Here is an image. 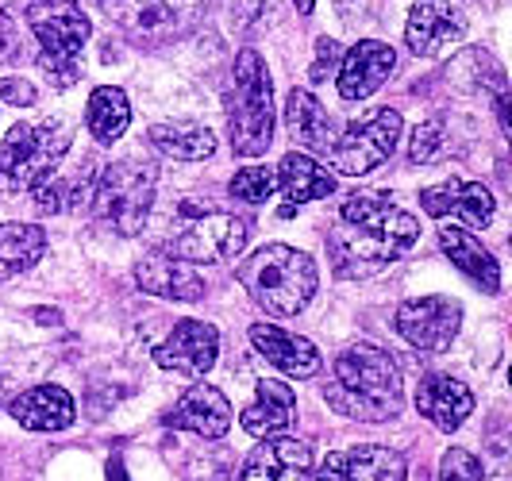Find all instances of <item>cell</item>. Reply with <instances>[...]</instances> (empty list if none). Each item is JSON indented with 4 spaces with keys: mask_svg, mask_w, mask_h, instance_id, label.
<instances>
[{
    "mask_svg": "<svg viewBox=\"0 0 512 481\" xmlns=\"http://www.w3.org/2000/svg\"><path fill=\"white\" fill-rule=\"evenodd\" d=\"M278 189L285 193V201L289 208L293 204H308V201H320V197H332L335 193V178L316 162V158H308V154L293 151L282 158V166H278Z\"/></svg>",
    "mask_w": 512,
    "mask_h": 481,
    "instance_id": "25",
    "label": "cell"
},
{
    "mask_svg": "<svg viewBox=\"0 0 512 481\" xmlns=\"http://www.w3.org/2000/svg\"><path fill=\"white\" fill-rule=\"evenodd\" d=\"M85 124H89V135L97 139V143H116L131 124V104L124 97V89H116V85H101V89H93V97L85 104Z\"/></svg>",
    "mask_w": 512,
    "mask_h": 481,
    "instance_id": "27",
    "label": "cell"
},
{
    "mask_svg": "<svg viewBox=\"0 0 512 481\" xmlns=\"http://www.w3.org/2000/svg\"><path fill=\"white\" fill-rule=\"evenodd\" d=\"M47 251V231L35 224H0V274H20Z\"/></svg>",
    "mask_w": 512,
    "mask_h": 481,
    "instance_id": "29",
    "label": "cell"
},
{
    "mask_svg": "<svg viewBox=\"0 0 512 481\" xmlns=\"http://www.w3.org/2000/svg\"><path fill=\"white\" fill-rule=\"evenodd\" d=\"M31 31L39 39V66L51 77L58 89L77 81V54L89 43L93 24L85 12H77L74 4H54V8H35L31 12Z\"/></svg>",
    "mask_w": 512,
    "mask_h": 481,
    "instance_id": "7",
    "label": "cell"
},
{
    "mask_svg": "<svg viewBox=\"0 0 512 481\" xmlns=\"http://www.w3.org/2000/svg\"><path fill=\"white\" fill-rule=\"evenodd\" d=\"M216 355H220V331L205 320H178L174 331L166 335V343L154 347V362L185 378L208 374L216 366Z\"/></svg>",
    "mask_w": 512,
    "mask_h": 481,
    "instance_id": "12",
    "label": "cell"
},
{
    "mask_svg": "<svg viewBox=\"0 0 512 481\" xmlns=\"http://www.w3.org/2000/svg\"><path fill=\"white\" fill-rule=\"evenodd\" d=\"M393 66H397V54H393L389 43H382V39L355 43L339 62V77H335L339 81V97L343 101H366L370 93L382 89L385 77L393 74Z\"/></svg>",
    "mask_w": 512,
    "mask_h": 481,
    "instance_id": "15",
    "label": "cell"
},
{
    "mask_svg": "<svg viewBox=\"0 0 512 481\" xmlns=\"http://www.w3.org/2000/svg\"><path fill=\"white\" fill-rule=\"evenodd\" d=\"M162 424L178 431H193L201 439H220L231 428V405L216 385H193L178 405L162 416Z\"/></svg>",
    "mask_w": 512,
    "mask_h": 481,
    "instance_id": "19",
    "label": "cell"
},
{
    "mask_svg": "<svg viewBox=\"0 0 512 481\" xmlns=\"http://www.w3.org/2000/svg\"><path fill=\"white\" fill-rule=\"evenodd\" d=\"M416 408L439 431H459L466 424V416L474 412V393L459 378L428 374V378H420V385H416Z\"/></svg>",
    "mask_w": 512,
    "mask_h": 481,
    "instance_id": "21",
    "label": "cell"
},
{
    "mask_svg": "<svg viewBox=\"0 0 512 481\" xmlns=\"http://www.w3.org/2000/svg\"><path fill=\"white\" fill-rule=\"evenodd\" d=\"M293 4H297V12H301V16H308V12H312V4H316V0H293Z\"/></svg>",
    "mask_w": 512,
    "mask_h": 481,
    "instance_id": "37",
    "label": "cell"
},
{
    "mask_svg": "<svg viewBox=\"0 0 512 481\" xmlns=\"http://www.w3.org/2000/svg\"><path fill=\"white\" fill-rule=\"evenodd\" d=\"M101 8L131 35H178L205 12V0H101Z\"/></svg>",
    "mask_w": 512,
    "mask_h": 481,
    "instance_id": "11",
    "label": "cell"
},
{
    "mask_svg": "<svg viewBox=\"0 0 512 481\" xmlns=\"http://www.w3.org/2000/svg\"><path fill=\"white\" fill-rule=\"evenodd\" d=\"M297 420V393L278 378H262L255 389V401L239 412V424L255 439H270L278 431H289Z\"/></svg>",
    "mask_w": 512,
    "mask_h": 481,
    "instance_id": "20",
    "label": "cell"
},
{
    "mask_svg": "<svg viewBox=\"0 0 512 481\" xmlns=\"http://www.w3.org/2000/svg\"><path fill=\"white\" fill-rule=\"evenodd\" d=\"M420 239V220L382 193H355L343 201L332 251L347 274H374L385 262L401 258Z\"/></svg>",
    "mask_w": 512,
    "mask_h": 481,
    "instance_id": "1",
    "label": "cell"
},
{
    "mask_svg": "<svg viewBox=\"0 0 512 481\" xmlns=\"http://www.w3.org/2000/svg\"><path fill=\"white\" fill-rule=\"evenodd\" d=\"M274 193H278V178L266 166H247L231 178V197L243 204H266Z\"/></svg>",
    "mask_w": 512,
    "mask_h": 481,
    "instance_id": "30",
    "label": "cell"
},
{
    "mask_svg": "<svg viewBox=\"0 0 512 481\" xmlns=\"http://www.w3.org/2000/svg\"><path fill=\"white\" fill-rule=\"evenodd\" d=\"M154 185H158V170L151 162L139 158H120L112 166H104L101 181L93 185L89 201L97 220H104L120 235H139L154 204Z\"/></svg>",
    "mask_w": 512,
    "mask_h": 481,
    "instance_id": "5",
    "label": "cell"
},
{
    "mask_svg": "<svg viewBox=\"0 0 512 481\" xmlns=\"http://www.w3.org/2000/svg\"><path fill=\"white\" fill-rule=\"evenodd\" d=\"M235 274H239V285L251 293V301L266 316H278V320L305 312L320 285V270H316L312 254L285 247V243L258 247L247 262H239Z\"/></svg>",
    "mask_w": 512,
    "mask_h": 481,
    "instance_id": "3",
    "label": "cell"
},
{
    "mask_svg": "<svg viewBox=\"0 0 512 481\" xmlns=\"http://www.w3.org/2000/svg\"><path fill=\"white\" fill-rule=\"evenodd\" d=\"M316 481H347V478H343V466H339V451L320 462V470H316Z\"/></svg>",
    "mask_w": 512,
    "mask_h": 481,
    "instance_id": "36",
    "label": "cell"
},
{
    "mask_svg": "<svg viewBox=\"0 0 512 481\" xmlns=\"http://www.w3.org/2000/svg\"><path fill=\"white\" fill-rule=\"evenodd\" d=\"M397 139H401V112L378 108L362 124H351L343 135H335L328 158L343 178H362V174L378 170L385 158L397 151Z\"/></svg>",
    "mask_w": 512,
    "mask_h": 481,
    "instance_id": "8",
    "label": "cell"
},
{
    "mask_svg": "<svg viewBox=\"0 0 512 481\" xmlns=\"http://www.w3.org/2000/svg\"><path fill=\"white\" fill-rule=\"evenodd\" d=\"M324 397L347 420L382 424L401 412L405 385H401V370L389 351L374 347V343H355L332 362V381H328Z\"/></svg>",
    "mask_w": 512,
    "mask_h": 481,
    "instance_id": "2",
    "label": "cell"
},
{
    "mask_svg": "<svg viewBox=\"0 0 512 481\" xmlns=\"http://www.w3.org/2000/svg\"><path fill=\"white\" fill-rule=\"evenodd\" d=\"M70 143H74V127L66 120L16 124L0 143V178L35 189L39 181L51 178L62 154L70 151Z\"/></svg>",
    "mask_w": 512,
    "mask_h": 481,
    "instance_id": "6",
    "label": "cell"
},
{
    "mask_svg": "<svg viewBox=\"0 0 512 481\" xmlns=\"http://www.w3.org/2000/svg\"><path fill=\"white\" fill-rule=\"evenodd\" d=\"M151 143L178 162H205L216 151V135L201 124H154Z\"/></svg>",
    "mask_w": 512,
    "mask_h": 481,
    "instance_id": "28",
    "label": "cell"
},
{
    "mask_svg": "<svg viewBox=\"0 0 512 481\" xmlns=\"http://www.w3.org/2000/svg\"><path fill=\"white\" fill-rule=\"evenodd\" d=\"M0 101L8 104H35V89L20 81V77H12V81H0Z\"/></svg>",
    "mask_w": 512,
    "mask_h": 481,
    "instance_id": "34",
    "label": "cell"
},
{
    "mask_svg": "<svg viewBox=\"0 0 512 481\" xmlns=\"http://www.w3.org/2000/svg\"><path fill=\"white\" fill-rule=\"evenodd\" d=\"M462 328V304L451 297H416L397 308V331L401 339L416 347V351H428L439 355L455 343V335Z\"/></svg>",
    "mask_w": 512,
    "mask_h": 481,
    "instance_id": "10",
    "label": "cell"
},
{
    "mask_svg": "<svg viewBox=\"0 0 512 481\" xmlns=\"http://www.w3.org/2000/svg\"><path fill=\"white\" fill-rule=\"evenodd\" d=\"M443 120H428L412 131V143H409V158L412 162H436V154L443 151Z\"/></svg>",
    "mask_w": 512,
    "mask_h": 481,
    "instance_id": "32",
    "label": "cell"
},
{
    "mask_svg": "<svg viewBox=\"0 0 512 481\" xmlns=\"http://www.w3.org/2000/svg\"><path fill=\"white\" fill-rule=\"evenodd\" d=\"M231 151L239 158H258L274 143V85L258 51H239L228 93Z\"/></svg>",
    "mask_w": 512,
    "mask_h": 481,
    "instance_id": "4",
    "label": "cell"
},
{
    "mask_svg": "<svg viewBox=\"0 0 512 481\" xmlns=\"http://www.w3.org/2000/svg\"><path fill=\"white\" fill-rule=\"evenodd\" d=\"M339 62V43L335 39H320L316 43V66H312V81H328V74Z\"/></svg>",
    "mask_w": 512,
    "mask_h": 481,
    "instance_id": "33",
    "label": "cell"
},
{
    "mask_svg": "<svg viewBox=\"0 0 512 481\" xmlns=\"http://www.w3.org/2000/svg\"><path fill=\"white\" fill-rule=\"evenodd\" d=\"M420 208L428 212V216H455L462 220L466 228H489V220H493V212H497V201H493V193H489L482 181H443V185H432V189H424L420 193Z\"/></svg>",
    "mask_w": 512,
    "mask_h": 481,
    "instance_id": "14",
    "label": "cell"
},
{
    "mask_svg": "<svg viewBox=\"0 0 512 481\" xmlns=\"http://www.w3.org/2000/svg\"><path fill=\"white\" fill-rule=\"evenodd\" d=\"M285 127L293 135V143H301L305 151L328 154L335 143V124L332 116L324 112V104L316 101L305 89H293L285 97Z\"/></svg>",
    "mask_w": 512,
    "mask_h": 481,
    "instance_id": "23",
    "label": "cell"
},
{
    "mask_svg": "<svg viewBox=\"0 0 512 481\" xmlns=\"http://www.w3.org/2000/svg\"><path fill=\"white\" fill-rule=\"evenodd\" d=\"M12 54H16V27L8 16H0V62L12 58Z\"/></svg>",
    "mask_w": 512,
    "mask_h": 481,
    "instance_id": "35",
    "label": "cell"
},
{
    "mask_svg": "<svg viewBox=\"0 0 512 481\" xmlns=\"http://www.w3.org/2000/svg\"><path fill=\"white\" fill-rule=\"evenodd\" d=\"M235 481H312V451L301 439H262Z\"/></svg>",
    "mask_w": 512,
    "mask_h": 481,
    "instance_id": "17",
    "label": "cell"
},
{
    "mask_svg": "<svg viewBox=\"0 0 512 481\" xmlns=\"http://www.w3.org/2000/svg\"><path fill=\"white\" fill-rule=\"evenodd\" d=\"M251 343L274 370H282L285 378H316L324 366L320 351L305 335H293L278 324H251Z\"/></svg>",
    "mask_w": 512,
    "mask_h": 481,
    "instance_id": "18",
    "label": "cell"
},
{
    "mask_svg": "<svg viewBox=\"0 0 512 481\" xmlns=\"http://www.w3.org/2000/svg\"><path fill=\"white\" fill-rule=\"evenodd\" d=\"M466 35V16L451 0H416L412 16L405 24V43L416 58H439L447 47L462 43Z\"/></svg>",
    "mask_w": 512,
    "mask_h": 481,
    "instance_id": "13",
    "label": "cell"
},
{
    "mask_svg": "<svg viewBox=\"0 0 512 481\" xmlns=\"http://www.w3.org/2000/svg\"><path fill=\"white\" fill-rule=\"evenodd\" d=\"M247 247V224L231 212H201L185 208V220L174 231L166 251L185 262H228Z\"/></svg>",
    "mask_w": 512,
    "mask_h": 481,
    "instance_id": "9",
    "label": "cell"
},
{
    "mask_svg": "<svg viewBox=\"0 0 512 481\" xmlns=\"http://www.w3.org/2000/svg\"><path fill=\"white\" fill-rule=\"evenodd\" d=\"M16 424L27 431H62L74 424V397L62 385H35L12 401Z\"/></svg>",
    "mask_w": 512,
    "mask_h": 481,
    "instance_id": "22",
    "label": "cell"
},
{
    "mask_svg": "<svg viewBox=\"0 0 512 481\" xmlns=\"http://www.w3.org/2000/svg\"><path fill=\"white\" fill-rule=\"evenodd\" d=\"M135 281L143 293L162 297V301H201L205 297V278L193 270V262L170 251L143 254V262L135 266Z\"/></svg>",
    "mask_w": 512,
    "mask_h": 481,
    "instance_id": "16",
    "label": "cell"
},
{
    "mask_svg": "<svg viewBox=\"0 0 512 481\" xmlns=\"http://www.w3.org/2000/svg\"><path fill=\"white\" fill-rule=\"evenodd\" d=\"M339 466L347 481H409L405 458L378 443H359L351 451H339Z\"/></svg>",
    "mask_w": 512,
    "mask_h": 481,
    "instance_id": "26",
    "label": "cell"
},
{
    "mask_svg": "<svg viewBox=\"0 0 512 481\" xmlns=\"http://www.w3.org/2000/svg\"><path fill=\"white\" fill-rule=\"evenodd\" d=\"M439 247H443V254H447L474 285H482L486 293H497V289H501V266H497V258L482 247V239H474L466 228H443L439 231Z\"/></svg>",
    "mask_w": 512,
    "mask_h": 481,
    "instance_id": "24",
    "label": "cell"
},
{
    "mask_svg": "<svg viewBox=\"0 0 512 481\" xmlns=\"http://www.w3.org/2000/svg\"><path fill=\"white\" fill-rule=\"evenodd\" d=\"M439 481H486V470H482V462L470 451L451 447L443 455V462H439Z\"/></svg>",
    "mask_w": 512,
    "mask_h": 481,
    "instance_id": "31",
    "label": "cell"
}]
</instances>
